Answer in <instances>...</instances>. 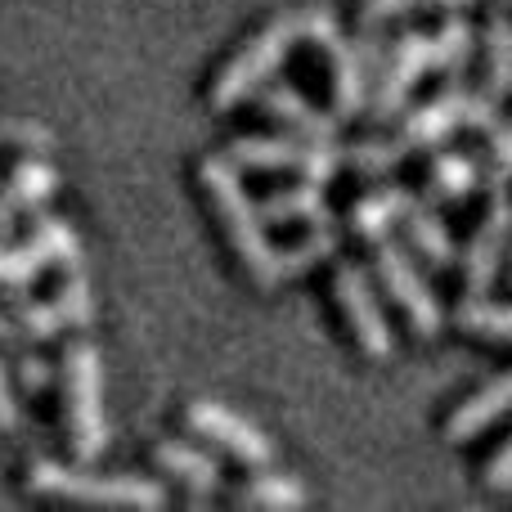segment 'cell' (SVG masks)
I'll list each match as a JSON object with an SVG mask.
<instances>
[{"instance_id": "6da1fadb", "label": "cell", "mask_w": 512, "mask_h": 512, "mask_svg": "<svg viewBox=\"0 0 512 512\" xmlns=\"http://www.w3.org/2000/svg\"><path fill=\"white\" fill-rule=\"evenodd\" d=\"M198 180H203L207 198H212V212L225 230V243H230L234 256L243 261V270H248L261 288H274V283L283 279L279 248H274L270 234H265V216L248 198V189H243L239 167H234L230 158H207L203 167H198Z\"/></svg>"}, {"instance_id": "7a4b0ae2", "label": "cell", "mask_w": 512, "mask_h": 512, "mask_svg": "<svg viewBox=\"0 0 512 512\" xmlns=\"http://www.w3.org/2000/svg\"><path fill=\"white\" fill-rule=\"evenodd\" d=\"M324 27H333V18H328L324 9H310V14H288V18H274L270 27H261V32H256L252 41L243 45L230 63H225L221 77L212 81V108H221V113H225V108L252 99L256 90H261L265 81L279 72V63L292 54V45H297V41H315Z\"/></svg>"}, {"instance_id": "3957f363", "label": "cell", "mask_w": 512, "mask_h": 512, "mask_svg": "<svg viewBox=\"0 0 512 512\" xmlns=\"http://www.w3.org/2000/svg\"><path fill=\"white\" fill-rule=\"evenodd\" d=\"M27 486H32L36 495L77 499V504H113V508H162L167 504V490L149 477L68 468V463H54V459H36L32 468H27Z\"/></svg>"}, {"instance_id": "277c9868", "label": "cell", "mask_w": 512, "mask_h": 512, "mask_svg": "<svg viewBox=\"0 0 512 512\" xmlns=\"http://www.w3.org/2000/svg\"><path fill=\"white\" fill-rule=\"evenodd\" d=\"M63 400H68V436L81 463H95L108 445L104 418V364L90 342H72L63 351Z\"/></svg>"}, {"instance_id": "5b68a950", "label": "cell", "mask_w": 512, "mask_h": 512, "mask_svg": "<svg viewBox=\"0 0 512 512\" xmlns=\"http://www.w3.org/2000/svg\"><path fill=\"white\" fill-rule=\"evenodd\" d=\"M499 122V99H490L486 90H463L459 81L441 90L436 99H427L423 108L405 117L396 144L400 149H436L441 140H450L459 126H472V131H490Z\"/></svg>"}, {"instance_id": "8992f818", "label": "cell", "mask_w": 512, "mask_h": 512, "mask_svg": "<svg viewBox=\"0 0 512 512\" xmlns=\"http://www.w3.org/2000/svg\"><path fill=\"white\" fill-rule=\"evenodd\" d=\"M225 158L234 167L252 171H297L301 180H333L342 167V149L333 140H315V135H243L230 144Z\"/></svg>"}, {"instance_id": "52a82bcc", "label": "cell", "mask_w": 512, "mask_h": 512, "mask_svg": "<svg viewBox=\"0 0 512 512\" xmlns=\"http://www.w3.org/2000/svg\"><path fill=\"white\" fill-rule=\"evenodd\" d=\"M81 270V243L68 221L59 216H41L32 225L23 248H0V292H18L36 279L41 270Z\"/></svg>"}, {"instance_id": "ba28073f", "label": "cell", "mask_w": 512, "mask_h": 512, "mask_svg": "<svg viewBox=\"0 0 512 512\" xmlns=\"http://www.w3.org/2000/svg\"><path fill=\"white\" fill-rule=\"evenodd\" d=\"M333 292H337V306H342L346 324H351V337L360 342V351L369 360H387L391 355V328L387 315H382L378 297H373V283L360 265L342 261L333 270Z\"/></svg>"}, {"instance_id": "9c48e42d", "label": "cell", "mask_w": 512, "mask_h": 512, "mask_svg": "<svg viewBox=\"0 0 512 512\" xmlns=\"http://www.w3.org/2000/svg\"><path fill=\"white\" fill-rule=\"evenodd\" d=\"M423 72H432V36L427 32H405L387 54L378 86H373V122H396L405 113L414 86L423 81Z\"/></svg>"}, {"instance_id": "30bf717a", "label": "cell", "mask_w": 512, "mask_h": 512, "mask_svg": "<svg viewBox=\"0 0 512 512\" xmlns=\"http://www.w3.org/2000/svg\"><path fill=\"white\" fill-rule=\"evenodd\" d=\"M378 274H382V288L396 297V306L405 310V319L414 324L418 337H436L441 333V301L432 297V288H427V279L414 270V261H409L405 248H396V243L378 239Z\"/></svg>"}, {"instance_id": "8fae6325", "label": "cell", "mask_w": 512, "mask_h": 512, "mask_svg": "<svg viewBox=\"0 0 512 512\" xmlns=\"http://www.w3.org/2000/svg\"><path fill=\"white\" fill-rule=\"evenodd\" d=\"M508 243H512V198H508V189H495L490 207L477 221V234H472L468 252H463V283H468L472 297H481V292L495 283Z\"/></svg>"}, {"instance_id": "7c38bea8", "label": "cell", "mask_w": 512, "mask_h": 512, "mask_svg": "<svg viewBox=\"0 0 512 512\" xmlns=\"http://www.w3.org/2000/svg\"><path fill=\"white\" fill-rule=\"evenodd\" d=\"M185 418H189V427H194L198 436H207V441H216L221 450H230L239 463L265 468V463L274 459L270 436H265L261 427H252L248 418H239L234 409H225L221 400H194Z\"/></svg>"}, {"instance_id": "4fadbf2b", "label": "cell", "mask_w": 512, "mask_h": 512, "mask_svg": "<svg viewBox=\"0 0 512 512\" xmlns=\"http://www.w3.org/2000/svg\"><path fill=\"white\" fill-rule=\"evenodd\" d=\"M382 203H387L391 221L405 225V234L414 239V248L427 256L432 265H450L454 261V239H450V225L441 221V216L432 212V207H423L414 194H409L405 185H382Z\"/></svg>"}, {"instance_id": "5bb4252c", "label": "cell", "mask_w": 512, "mask_h": 512, "mask_svg": "<svg viewBox=\"0 0 512 512\" xmlns=\"http://www.w3.org/2000/svg\"><path fill=\"white\" fill-rule=\"evenodd\" d=\"M315 45L328 59V81H333V108L337 117H355L364 108V95H369V68L360 59V45L346 41L337 27H324L315 36Z\"/></svg>"}, {"instance_id": "9a60e30c", "label": "cell", "mask_w": 512, "mask_h": 512, "mask_svg": "<svg viewBox=\"0 0 512 512\" xmlns=\"http://www.w3.org/2000/svg\"><path fill=\"white\" fill-rule=\"evenodd\" d=\"M68 324V310L59 297L50 301H18V306L0 310V346H27V342H50L54 333H63Z\"/></svg>"}, {"instance_id": "2e32d148", "label": "cell", "mask_w": 512, "mask_h": 512, "mask_svg": "<svg viewBox=\"0 0 512 512\" xmlns=\"http://www.w3.org/2000/svg\"><path fill=\"white\" fill-rule=\"evenodd\" d=\"M504 414H512V373H504V378H495V382H486L481 391H472V396L450 414V423H445V436H450L454 445L472 441V436H481L490 423H499Z\"/></svg>"}, {"instance_id": "e0dca14e", "label": "cell", "mask_w": 512, "mask_h": 512, "mask_svg": "<svg viewBox=\"0 0 512 512\" xmlns=\"http://www.w3.org/2000/svg\"><path fill=\"white\" fill-rule=\"evenodd\" d=\"M256 95H261V108H265V113H270L274 122H283L288 131L315 135V140H333L337 117L324 113L319 104H310L301 90H292V86H261Z\"/></svg>"}, {"instance_id": "ac0fdd59", "label": "cell", "mask_w": 512, "mask_h": 512, "mask_svg": "<svg viewBox=\"0 0 512 512\" xmlns=\"http://www.w3.org/2000/svg\"><path fill=\"white\" fill-rule=\"evenodd\" d=\"M54 189H59V171H54L50 162H36V158L23 162V167L0 185V234H5L23 212L41 207Z\"/></svg>"}, {"instance_id": "d6986e66", "label": "cell", "mask_w": 512, "mask_h": 512, "mask_svg": "<svg viewBox=\"0 0 512 512\" xmlns=\"http://www.w3.org/2000/svg\"><path fill=\"white\" fill-rule=\"evenodd\" d=\"M153 463H158L167 477H176L185 490H194V495L221 490V468H216V459L185 441H162L158 450H153Z\"/></svg>"}, {"instance_id": "ffe728a7", "label": "cell", "mask_w": 512, "mask_h": 512, "mask_svg": "<svg viewBox=\"0 0 512 512\" xmlns=\"http://www.w3.org/2000/svg\"><path fill=\"white\" fill-rule=\"evenodd\" d=\"M261 216H265V221H274V225H297V221H306V225H328L324 185H319V180H301V185L279 189V194L265 198Z\"/></svg>"}, {"instance_id": "44dd1931", "label": "cell", "mask_w": 512, "mask_h": 512, "mask_svg": "<svg viewBox=\"0 0 512 512\" xmlns=\"http://www.w3.org/2000/svg\"><path fill=\"white\" fill-rule=\"evenodd\" d=\"M427 36H432V72H441L445 81H459L472 59V45H477L468 18H445V23Z\"/></svg>"}, {"instance_id": "7402d4cb", "label": "cell", "mask_w": 512, "mask_h": 512, "mask_svg": "<svg viewBox=\"0 0 512 512\" xmlns=\"http://www.w3.org/2000/svg\"><path fill=\"white\" fill-rule=\"evenodd\" d=\"M477 180H481L477 162L463 158V153H436V162L427 167V189L441 203H463L477 189Z\"/></svg>"}, {"instance_id": "603a6c76", "label": "cell", "mask_w": 512, "mask_h": 512, "mask_svg": "<svg viewBox=\"0 0 512 512\" xmlns=\"http://www.w3.org/2000/svg\"><path fill=\"white\" fill-rule=\"evenodd\" d=\"M486 90L490 99H508L512 95V23L495 18L486 27Z\"/></svg>"}, {"instance_id": "cb8c5ba5", "label": "cell", "mask_w": 512, "mask_h": 512, "mask_svg": "<svg viewBox=\"0 0 512 512\" xmlns=\"http://www.w3.org/2000/svg\"><path fill=\"white\" fill-rule=\"evenodd\" d=\"M459 328L481 342H512V306H495V301L472 297L459 310Z\"/></svg>"}, {"instance_id": "d4e9b609", "label": "cell", "mask_w": 512, "mask_h": 512, "mask_svg": "<svg viewBox=\"0 0 512 512\" xmlns=\"http://www.w3.org/2000/svg\"><path fill=\"white\" fill-rule=\"evenodd\" d=\"M239 504H252V508H301L306 504V490H301L292 477L265 472V477H252V486L239 495Z\"/></svg>"}, {"instance_id": "484cf974", "label": "cell", "mask_w": 512, "mask_h": 512, "mask_svg": "<svg viewBox=\"0 0 512 512\" xmlns=\"http://www.w3.org/2000/svg\"><path fill=\"white\" fill-rule=\"evenodd\" d=\"M400 158H405V149L396 140H360L342 149V167H355L360 176H387Z\"/></svg>"}, {"instance_id": "4316f807", "label": "cell", "mask_w": 512, "mask_h": 512, "mask_svg": "<svg viewBox=\"0 0 512 512\" xmlns=\"http://www.w3.org/2000/svg\"><path fill=\"white\" fill-rule=\"evenodd\" d=\"M333 252H337V230H328V225H315L306 239H297L292 248L279 252V265H283V274H301V270H310V265L328 261Z\"/></svg>"}, {"instance_id": "83f0119b", "label": "cell", "mask_w": 512, "mask_h": 512, "mask_svg": "<svg viewBox=\"0 0 512 512\" xmlns=\"http://www.w3.org/2000/svg\"><path fill=\"white\" fill-rule=\"evenodd\" d=\"M351 225H355V234H360V239H369V243L387 239V230H391L387 203H382L378 194H373V198H360V203L351 207Z\"/></svg>"}, {"instance_id": "f1b7e54d", "label": "cell", "mask_w": 512, "mask_h": 512, "mask_svg": "<svg viewBox=\"0 0 512 512\" xmlns=\"http://www.w3.org/2000/svg\"><path fill=\"white\" fill-rule=\"evenodd\" d=\"M423 5H468V0H360V23L382 27L387 18H400V14L423 9Z\"/></svg>"}, {"instance_id": "f546056e", "label": "cell", "mask_w": 512, "mask_h": 512, "mask_svg": "<svg viewBox=\"0 0 512 512\" xmlns=\"http://www.w3.org/2000/svg\"><path fill=\"white\" fill-rule=\"evenodd\" d=\"M512 180V126L495 122L490 126V185L508 189Z\"/></svg>"}, {"instance_id": "4dcf8cb0", "label": "cell", "mask_w": 512, "mask_h": 512, "mask_svg": "<svg viewBox=\"0 0 512 512\" xmlns=\"http://www.w3.org/2000/svg\"><path fill=\"white\" fill-rule=\"evenodd\" d=\"M14 369H18V387H23V391H45V387L54 382V369H50V364H45L41 355L23 351V346H18Z\"/></svg>"}, {"instance_id": "1f68e13d", "label": "cell", "mask_w": 512, "mask_h": 512, "mask_svg": "<svg viewBox=\"0 0 512 512\" xmlns=\"http://www.w3.org/2000/svg\"><path fill=\"white\" fill-rule=\"evenodd\" d=\"M481 481H486L490 490H512V436L495 450V459L486 463V472H481Z\"/></svg>"}, {"instance_id": "d6a6232c", "label": "cell", "mask_w": 512, "mask_h": 512, "mask_svg": "<svg viewBox=\"0 0 512 512\" xmlns=\"http://www.w3.org/2000/svg\"><path fill=\"white\" fill-rule=\"evenodd\" d=\"M0 432H23V409H18V400H14L5 364H0Z\"/></svg>"}, {"instance_id": "836d02e7", "label": "cell", "mask_w": 512, "mask_h": 512, "mask_svg": "<svg viewBox=\"0 0 512 512\" xmlns=\"http://www.w3.org/2000/svg\"><path fill=\"white\" fill-rule=\"evenodd\" d=\"M0 140H9V144H23V149H45V144H50V135H45L41 126L14 122V126H0Z\"/></svg>"}, {"instance_id": "e575fe53", "label": "cell", "mask_w": 512, "mask_h": 512, "mask_svg": "<svg viewBox=\"0 0 512 512\" xmlns=\"http://www.w3.org/2000/svg\"><path fill=\"white\" fill-rule=\"evenodd\" d=\"M508 274H512V261H508Z\"/></svg>"}]
</instances>
